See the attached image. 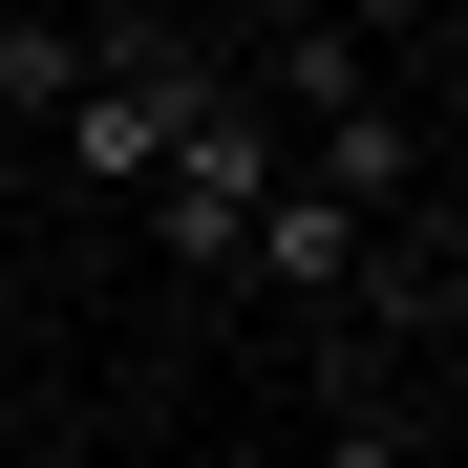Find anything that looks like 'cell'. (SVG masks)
Masks as SVG:
<instances>
[{"mask_svg": "<svg viewBox=\"0 0 468 468\" xmlns=\"http://www.w3.org/2000/svg\"><path fill=\"white\" fill-rule=\"evenodd\" d=\"M256 192H277V107H256V86H234V64H213V86H192V128H171V171H149L128 213H149V234H171V256H192V277H234V213H256Z\"/></svg>", "mask_w": 468, "mask_h": 468, "instance_id": "6da1fadb", "label": "cell"}, {"mask_svg": "<svg viewBox=\"0 0 468 468\" xmlns=\"http://www.w3.org/2000/svg\"><path fill=\"white\" fill-rule=\"evenodd\" d=\"M234 277H277V298H320V320H362V213L277 171L256 213H234Z\"/></svg>", "mask_w": 468, "mask_h": 468, "instance_id": "7a4b0ae2", "label": "cell"}, {"mask_svg": "<svg viewBox=\"0 0 468 468\" xmlns=\"http://www.w3.org/2000/svg\"><path fill=\"white\" fill-rule=\"evenodd\" d=\"M86 86V22H43V0H0V107H64Z\"/></svg>", "mask_w": 468, "mask_h": 468, "instance_id": "3957f363", "label": "cell"}, {"mask_svg": "<svg viewBox=\"0 0 468 468\" xmlns=\"http://www.w3.org/2000/svg\"><path fill=\"white\" fill-rule=\"evenodd\" d=\"M298 22H341V43L383 64V43H426V22H447V0H298Z\"/></svg>", "mask_w": 468, "mask_h": 468, "instance_id": "277c9868", "label": "cell"}]
</instances>
